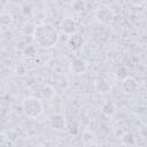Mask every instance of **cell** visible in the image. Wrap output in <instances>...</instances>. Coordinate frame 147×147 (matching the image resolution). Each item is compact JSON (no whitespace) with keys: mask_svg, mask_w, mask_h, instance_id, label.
<instances>
[{"mask_svg":"<svg viewBox=\"0 0 147 147\" xmlns=\"http://www.w3.org/2000/svg\"><path fill=\"white\" fill-rule=\"evenodd\" d=\"M36 28H37V25H34L33 23H26L25 25H24V28H23V33L24 34H28V36H34V32H36Z\"/></svg>","mask_w":147,"mask_h":147,"instance_id":"cell-15","label":"cell"},{"mask_svg":"<svg viewBox=\"0 0 147 147\" xmlns=\"http://www.w3.org/2000/svg\"><path fill=\"white\" fill-rule=\"evenodd\" d=\"M72 8L76 11H82L86 8V2L83 1V0H76V1L72 2Z\"/></svg>","mask_w":147,"mask_h":147,"instance_id":"cell-16","label":"cell"},{"mask_svg":"<svg viewBox=\"0 0 147 147\" xmlns=\"http://www.w3.org/2000/svg\"><path fill=\"white\" fill-rule=\"evenodd\" d=\"M11 21H13L11 15H10V14H8V13L2 14V15H1V17H0V23H1V25H2V26H7V25H9V24L11 23Z\"/></svg>","mask_w":147,"mask_h":147,"instance_id":"cell-17","label":"cell"},{"mask_svg":"<svg viewBox=\"0 0 147 147\" xmlns=\"http://www.w3.org/2000/svg\"><path fill=\"white\" fill-rule=\"evenodd\" d=\"M61 29H62L63 33L69 34V36H72L75 33H77L76 32L77 31V23L71 17L63 18V21L61 22Z\"/></svg>","mask_w":147,"mask_h":147,"instance_id":"cell-6","label":"cell"},{"mask_svg":"<svg viewBox=\"0 0 147 147\" xmlns=\"http://www.w3.org/2000/svg\"><path fill=\"white\" fill-rule=\"evenodd\" d=\"M84 42H85L84 37H83L80 33H75V34H72V36H70V37L68 38V40H67V46L69 47V49L76 52V51H78V49H80V48L83 47Z\"/></svg>","mask_w":147,"mask_h":147,"instance_id":"cell-5","label":"cell"},{"mask_svg":"<svg viewBox=\"0 0 147 147\" xmlns=\"http://www.w3.org/2000/svg\"><path fill=\"white\" fill-rule=\"evenodd\" d=\"M53 95H54L53 87H51L49 85H45V86L37 87V90L34 92V95H32V96H36V98L41 100V99H51Z\"/></svg>","mask_w":147,"mask_h":147,"instance_id":"cell-7","label":"cell"},{"mask_svg":"<svg viewBox=\"0 0 147 147\" xmlns=\"http://www.w3.org/2000/svg\"><path fill=\"white\" fill-rule=\"evenodd\" d=\"M91 139H92V134H91L90 132H84V141L87 142V141H90Z\"/></svg>","mask_w":147,"mask_h":147,"instance_id":"cell-21","label":"cell"},{"mask_svg":"<svg viewBox=\"0 0 147 147\" xmlns=\"http://www.w3.org/2000/svg\"><path fill=\"white\" fill-rule=\"evenodd\" d=\"M134 136L132 132H125L122 137H121V142L125 146H131L134 144Z\"/></svg>","mask_w":147,"mask_h":147,"instance_id":"cell-12","label":"cell"},{"mask_svg":"<svg viewBox=\"0 0 147 147\" xmlns=\"http://www.w3.org/2000/svg\"><path fill=\"white\" fill-rule=\"evenodd\" d=\"M67 129H68V131L71 136H76L78 133V123H77V121H75V119L68 121L67 122Z\"/></svg>","mask_w":147,"mask_h":147,"instance_id":"cell-14","label":"cell"},{"mask_svg":"<svg viewBox=\"0 0 147 147\" xmlns=\"http://www.w3.org/2000/svg\"><path fill=\"white\" fill-rule=\"evenodd\" d=\"M121 87H122V90H123L125 93H134V92L138 90V83L136 82L134 78L127 77V78H125L124 80H122Z\"/></svg>","mask_w":147,"mask_h":147,"instance_id":"cell-9","label":"cell"},{"mask_svg":"<svg viewBox=\"0 0 147 147\" xmlns=\"http://www.w3.org/2000/svg\"><path fill=\"white\" fill-rule=\"evenodd\" d=\"M87 62L84 59H75L71 62V70L76 75H82L87 70Z\"/></svg>","mask_w":147,"mask_h":147,"instance_id":"cell-8","label":"cell"},{"mask_svg":"<svg viewBox=\"0 0 147 147\" xmlns=\"http://www.w3.org/2000/svg\"><path fill=\"white\" fill-rule=\"evenodd\" d=\"M49 126L53 130L63 131L67 129V119L61 114H53L49 116Z\"/></svg>","mask_w":147,"mask_h":147,"instance_id":"cell-4","label":"cell"},{"mask_svg":"<svg viewBox=\"0 0 147 147\" xmlns=\"http://www.w3.org/2000/svg\"><path fill=\"white\" fill-rule=\"evenodd\" d=\"M33 37L37 40L38 45L42 48H52L57 42L59 33L54 25L49 23H42L37 25Z\"/></svg>","mask_w":147,"mask_h":147,"instance_id":"cell-1","label":"cell"},{"mask_svg":"<svg viewBox=\"0 0 147 147\" xmlns=\"http://www.w3.org/2000/svg\"><path fill=\"white\" fill-rule=\"evenodd\" d=\"M95 18L102 24H110L114 20V11L109 7H100L95 11Z\"/></svg>","mask_w":147,"mask_h":147,"instance_id":"cell-3","label":"cell"},{"mask_svg":"<svg viewBox=\"0 0 147 147\" xmlns=\"http://www.w3.org/2000/svg\"><path fill=\"white\" fill-rule=\"evenodd\" d=\"M115 77H116L117 79H119V80H124L125 78H127L129 76H127V70H126V68L123 67V65L117 67L116 70H115Z\"/></svg>","mask_w":147,"mask_h":147,"instance_id":"cell-13","label":"cell"},{"mask_svg":"<svg viewBox=\"0 0 147 147\" xmlns=\"http://www.w3.org/2000/svg\"><path fill=\"white\" fill-rule=\"evenodd\" d=\"M23 53H24V55H25L26 57H33V56L36 55L37 51H36V48H34L33 46H26V47L24 48Z\"/></svg>","mask_w":147,"mask_h":147,"instance_id":"cell-18","label":"cell"},{"mask_svg":"<svg viewBox=\"0 0 147 147\" xmlns=\"http://www.w3.org/2000/svg\"><path fill=\"white\" fill-rule=\"evenodd\" d=\"M16 71H17V74L18 75H24L25 74V67L24 65H22V64H20L18 67H17V69H16Z\"/></svg>","mask_w":147,"mask_h":147,"instance_id":"cell-20","label":"cell"},{"mask_svg":"<svg viewBox=\"0 0 147 147\" xmlns=\"http://www.w3.org/2000/svg\"><path fill=\"white\" fill-rule=\"evenodd\" d=\"M22 108L24 114L28 117H38L44 113V106L40 99L36 98V96H29L26 99H24L23 103H22Z\"/></svg>","mask_w":147,"mask_h":147,"instance_id":"cell-2","label":"cell"},{"mask_svg":"<svg viewBox=\"0 0 147 147\" xmlns=\"http://www.w3.org/2000/svg\"><path fill=\"white\" fill-rule=\"evenodd\" d=\"M95 88L100 93H107L110 90V85L105 79H98L95 82Z\"/></svg>","mask_w":147,"mask_h":147,"instance_id":"cell-11","label":"cell"},{"mask_svg":"<svg viewBox=\"0 0 147 147\" xmlns=\"http://www.w3.org/2000/svg\"><path fill=\"white\" fill-rule=\"evenodd\" d=\"M21 11H22V14H23L24 16H30L31 13H32V7H31L30 5H28V3H25V5L22 6Z\"/></svg>","mask_w":147,"mask_h":147,"instance_id":"cell-19","label":"cell"},{"mask_svg":"<svg viewBox=\"0 0 147 147\" xmlns=\"http://www.w3.org/2000/svg\"><path fill=\"white\" fill-rule=\"evenodd\" d=\"M101 113L105 116L110 117L115 113V105H114V102L113 101H106L102 105V107H101Z\"/></svg>","mask_w":147,"mask_h":147,"instance_id":"cell-10","label":"cell"}]
</instances>
